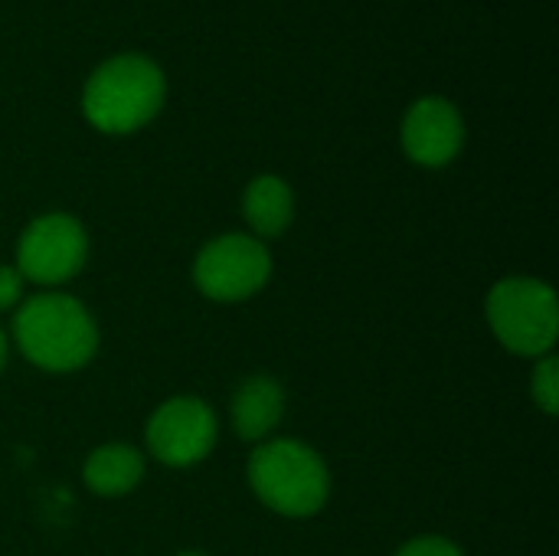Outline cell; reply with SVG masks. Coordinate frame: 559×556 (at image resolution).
Returning <instances> with one entry per match:
<instances>
[{
	"label": "cell",
	"instance_id": "obj_1",
	"mask_svg": "<svg viewBox=\"0 0 559 556\" xmlns=\"http://www.w3.org/2000/svg\"><path fill=\"white\" fill-rule=\"evenodd\" d=\"M164 72L141 52L105 59L82 88V115L105 134H131L144 128L164 105Z\"/></svg>",
	"mask_w": 559,
	"mask_h": 556
},
{
	"label": "cell",
	"instance_id": "obj_2",
	"mask_svg": "<svg viewBox=\"0 0 559 556\" xmlns=\"http://www.w3.org/2000/svg\"><path fill=\"white\" fill-rule=\"evenodd\" d=\"M13 341L29 364L49 374L85 367L98 347V328L82 301L46 292L29 298L13 318Z\"/></svg>",
	"mask_w": 559,
	"mask_h": 556
},
{
	"label": "cell",
	"instance_id": "obj_3",
	"mask_svg": "<svg viewBox=\"0 0 559 556\" xmlns=\"http://www.w3.org/2000/svg\"><path fill=\"white\" fill-rule=\"evenodd\" d=\"M249 485L259 501L285 518H311L331 495L324 459L295 439H272L249 456Z\"/></svg>",
	"mask_w": 559,
	"mask_h": 556
},
{
	"label": "cell",
	"instance_id": "obj_4",
	"mask_svg": "<svg viewBox=\"0 0 559 556\" xmlns=\"http://www.w3.org/2000/svg\"><path fill=\"white\" fill-rule=\"evenodd\" d=\"M488 321L508 351L521 357H544L554 351L559 334L557 292L527 275L501 279L488 295Z\"/></svg>",
	"mask_w": 559,
	"mask_h": 556
},
{
	"label": "cell",
	"instance_id": "obj_5",
	"mask_svg": "<svg viewBox=\"0 0 559 556\" xmlns=\"http://www.w3.org/2000/svg\"><path fill=\"white\" fill-rule=\"evenodd\" d=\"M272 275V256L262 239L246 233H226L210 239L197 262L193 282L213 301H242L262 292Z\"/></svg>",
	"mask_w": 559,
	"mask_h": 556
},
{
	"label": "cell",
	"instance_id": "obj_6",
	"mask_svg": "<svg viewBox=\"0 0 559 556\" xmlns=\"http://www.w3.org/2000/svg\"><path fill=\"white\" fill-rule=\"evenodd\" d=\"M88 236L69 213H46L33 220L16 246V272L36 285H62L82 272Z\"/></svg>",
	"mask_w": 559,
	"mask_h": 556
},
{
	"label": "cell",
	"instance_id": "obj_7",
	"mask_svg": "<svg viewBox=\"0 0 559 556\" xmlns=\"http://www.w3.org/2000/svg\"><path fill=\"white\" fill-rule=\"evenodd\" d=\"M216 446V416L200 397L167 400L147 423V449L170 469L203 462Z\"/></svg>",
	"mask_w": 559,
	"mask_h": 556
},
{
	"label": "cell",
	"instance_id": "obj_8",
	"mask_svg": "<svg viewBox=\"0 0 559 556\" xmlns=\"http://www.w3.org/2000/svg\"><path fill=\"white\" fill-rule=\"evenodd\" d=\"M465 121L462 111L439 95L419 98L403 118V151L423 167H445L462 154Z\"/></svg>",
	"mask_w": 559,
	"mask_h": 556
},
{
	"label": "cell",
	"instance_id": "obj_9",
	"mask_svg": "<svg viewBox=\"0 0 559 556\" xmlns=\"http://www.w3.org/2000/svg\"><path fill=\"white\" fill-rule=\"evenodd\" d=\"M285 413V390L272 377H249L233 397V426L242 439H265Z\"/></svg>",
	"mask_w": 559,
	"mask_h": 556
},
{
	"label": "cell",
	"instance_id": "obj_10",
	"mask_svg": "<svg viewBox=\"0 0 559 556\" xmlns=\"http://www.w3.org/2000/svg\"><path fill=\"white\" fill-rule=\"evenodd\" d=\"M85 485L102 495V498H121L128 492H134L144 478V459L134 446L128 442H111V446H98L82 469Z\"/></svg>",
	"mask_w": 559,
	"mask_h": 556
},
{
	"label": "cell",
	"instance_id": "obj_11",
	"mask_svg": "<svg viewBox=\"0 0 559 556\" xmlns=\"http://www.w3.org/2000/svg\"><path fill=\"white\" fill-rule=\"evenodd\" d=\"M242 213H246V223L252 226L255 236L275 239V236H282L292 226L295 193H292V187L282 177L262 174V177H255L246 187V193H242Z\"/></svg>",
	"mask_w": 559,
	"mask_h": 556
},
{
	"label": "cell",
	"instance_id": "obj_12",
	"mask_svg": "<svg viewBox=\"0 0 559 556\" xmlns=\"http://www.w3.org/2000/svg\"><path fill=\"white\" fill-rule=\"evenodd\" d=\"M531 393H534V403L547 413V416H557L559 413V360L554 354H547L537 370H534V380H531Z\"/></svg>",
	"mask_w": 559,
	"mask_h": 556
},
{
	"label": "cell",
	"instance_id": "obj_13",
	"mask_svg": "<svg viewBox=\"0 0 559 556\" xmlns=\"http://www.w3.org/2000/svg\"><path fill=\"white\" fill-rule=\"evenodd\" d=\"M396 556H462V551L445 537H416V541L403 544Z\"/></svg>",
	"mask_w": 559,
	"mask_h": 556
},
{
	"label": "cell",
	"instance_id": "obj_14",
	"mask_svg": "<svg viewBox=\"0 0 559 556\" xmlns=\"http://www.w3.org/2000/svg\"><path fill=\"white\" fill-rule=\"evenodd\" d=\"M23 295V275L13 265H0V311L13 308Z\"/></svg>",
	"mask_w": 559,
	"mask_h": 556
},
{
	"label": "cell",
	"instance_id": "obj_15",
	"mask_svg": "<svg viewBox=\"0 0 559 556\" xmlns=\"http://www.w3.org/2000/svg\"><path fill=\"white\" fill-rule=\"evenodd\" d=\"M7 354H10V344H7V334H3V328H0V370L7 367Z\"/></svg>",
	"mask_w": 559,
	"mask_h": 556
},
{
	"label": "cell",
	"instance_id": "obj_16",
	"mask_svg": "<svg viewBox=\"0 0 559 556\" xmlns=\"http://www.w3.org/2000/svg\"><path fill=\"white\" fill-rule=\"evenodd\" d=\"M177 556H206V554H197V551H187V554H177Z\"/></svg>",
	"mask_w": 559,
	"mask_h": 556
}]
</instances>
